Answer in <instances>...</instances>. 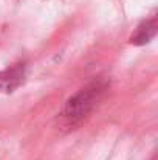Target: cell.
Instances as JSON below:
<instances>
[{
	"instance_id": "1",
	"label": "cell",
	"mask_w": 158,
	"mask_h": 160,
	"mask_svg": "<svg viewBox=\"0 0 158 160\" xmlns=\"http://www.w3.org/2000/svg\"><path fill=\"white\" fill-rule=\"evenodd\" d=\"M108 84L110 82L104 78L93 79L84 89H81L71 98H68L62 110L57 113L59 124L67 129H74L76 126H79L101 101V98L108 89Z\"/></svg>"
},
{
	"instance_id": "2",
	"label": "cell",
	"mask_w": 158,
	"mask_h": 160,
	"mask_svg": "<svg viewBox=\"0 0 158 160\" xmlns=\"http://www.w3.org/2000/svg\"><path fill=\"white\" fill-rule=\"evenodd\" d=\"M26 76V65L16 64L9 68L0 70V93H12L16 89H19Z\"/></svg>"
},
{
	"instance_id": "3",
	"label": "cell",
	"mask_w": 158,
	"mask_h": 160,
	"mask_svg": "<svg viewBox=\"0 0 158 160\" xmlns=\"http://www.w3.org/2000/svg\"><path fill=\"white\" fill-rule=\"evenodd\" d=\"M157 30H158L157 17H152V19L143 22V23L136 28V31L130 36L129 42H130L132 45H146V44H149V42L155 38Z\"/></svg>"
},
{
	"instance_id": "4",
	"label": "cell",
	"mask_w": 158,
	"mask_h": 160,
	"mask_svg": "<svg viewBox=\"0 0 158 160\" xmlns=\"http://www.w3.org/2000/svg\"><path fill=\"white\" fill-rule=\"evenodd\" d=\"M152 160H157V159H155V157H154V159H152Z\"/></svg>"
}]
</instances>
